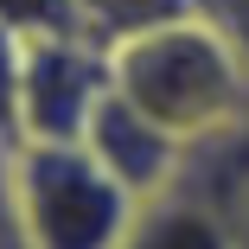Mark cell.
Here are the masks:
<instances>
[{"mask_svg": "<svg viewBox=\"0 0 249 249\" xmlns=\"http://www.w3.org/2000/svg\"><path fill=\"white\" fill-rule=\"evenodd\" d=\"M109 71L128 103L147 109L160 128H173L192 154L217 147L224 134H236L249 122V71L198 13L160 19V26L109 45Z\"/></svg>", "mask_w": 249, "mask_h": 249, "instance_id": "6da1fadb", "label": "cell"}, {"mask_svg": "<svg viewBox=\"0 0 249 249\" xmlns=\"http://www.w3.org/2000/svg\"><path fill=\"white\" fill-rule=\"evenodd\" d=\"M7 192L19 249H122L141 217V198L83 141L7 147Z\"/></svg>", "mask_w": 249, "mask_h": 249, "instance_id": "7a4b0ae2", "label": "cell"}, {"mask_svg": "<svg viewBox=\"0 0 249 249\" xmlns=\"http://www.w3.org/2000/svg\"><path fill=\"white\" fill-rule=\"evenodd\" d=\"M115 89L109 45L89 32H26L19 38V141H83L103 96Z\"/></svg>", "mask_w": 249, "mask_h": 249, "instance_id": "3957f363", "label": "cell"}, {"mask_svg": "<svg viewBox=\"0 0 249 249\" xmlns=\"http://www.w3.org/2000/svg\"><path fill=\"white\" fill-rule=\"evenodd\" d=\"M83 147L141 198V205H147V198H160V192H173V185L185 179V166H192V147H185L173 128H160L147 109H134L122 89L103 96L96 122L83 128Z\"/></svg>", "mask_w": 249, "mask_h": 249, "instance_id": "277c9868", "label": "cell"}, {"mask_svg": "<svg viewBox=\"0 0 249 249\" xmlns=\"http://www.w3.org/2000/svg\"><path fill=\"white\" fill-rule=\"evenodd\" d=\"M122 249H249V236L198 179H179L173 192L141 205Z\"/></svg>", "mask_w": 249, "mask_h": 249, "instance_id": "5b68a950", "label": "cell"}, {"mask_svg": "<svg viewBox=\"0 0 249 249\" xmlns=\"http://www.w3.org/2000/svg\"><path fill=\"white\" fill-rule=\"evenodd\" d=\"M185 179H198V185L243 224V236H249V122H243L236 134H224L217 147H198L192 166H185Z\"/></svg>", "mask_w": 249, "mask_h": 249, "instance_id": "8992f818", "label": "cell"}, {"mask_svg": "<svg viewBox=\"0 0 249 249\" xmlns=\"http://www.w3.org/2000/svg\"><path fill=\"white\" fill-rule=\"evenodd\" d=\"M179 13H192V0H77V26L96 45H122L160 19H179Z\"/></svg>", "mask_w": 249, "mask_h": 249, "instance_id": "52a82bcc", "label": "cell"}, {"mask_svg": "<svg viewBox=\"0 0 249 249\" xmlns=\"http://www.w3.org/2000/svg\"><path fill=\"white\" fill-rule=\"evenodd\" d=\"M0 26L19 32V38L26 32H71L77 26V0H0Z\"/></svg>", "mask_w": 249, "mask_h": 249, "instance_id": "ba28073f", "label": "cell"}, {"mask_svg": "<svg viewBox=\"0 0 249 249\" xmlns=\"http://www.w3.org/2000/svg\"><path fill=\"white\" fill-rule=\"evenodd\" d=\"M192 13L205 19L230 52H236V64L249 71V0H192Z\"/></svg>", "mask_w": 249, "mask_h": 249, "instance_id": "9c48e42d", "label": "cell"}, {"mask_svg": "<svg viewBox=\"0 0 249 249\" xmlns=\"http://www.w3.org/2000/svg\"><path fill=\"white\" fill-rule=\"evenodd\" d=\"M13 83H19V32L0 26V154L19 147V103H13Z\"/></svg>", "mask_w": 249, "mask_h": 249, "instance_id": "30bf717a", "label": "cell"}, {"mask_svg": "<svg viewBox=\"0 0 249 249\" xmlns=\"http://www.w3.org/2000/svg\"><path fill=\"white\" fill-rule=\"evenodd\" d=\"M13 192H7V154H0V249H13Z\"/></svg>", "mask_w": 249, "mask_h": 249, "instance_id": "8fae6325", "label": "cell"}]
</instances>
